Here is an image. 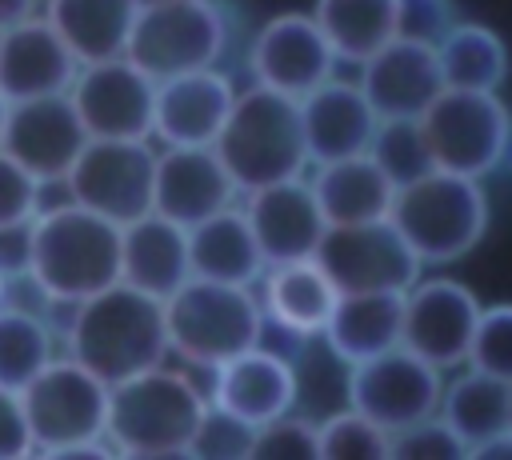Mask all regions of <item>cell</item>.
<instances>
[{
  "instance_id": "9c48e42d",
  "label": "cell",
  "mask_w": 512,
  "mask_h": 460,
  "mask_svg": "<svg viewBox=\"0 0 512 460\" xmlns=\"http://www.w3.org/2000/svg\"><path fill=\"white\" fill-rule=\"evenodd\" d=\"M420 128H424L436 168L484 180V176L500 172L512 112L496 92L444 88L420 112Z\"/></svg>"
},
{
  "instance_id": "484cf974",
  "label": "cell",
  "mask_w": 512,
  "mask_h": 460,
  "mask_svg": "<svg viewBox=\"0 0 512 460\" xmlns=\"http://www.w3.org/2000/svg\"><path fill=\"white\" fill-rule=\"evenodd\" d=\"M404 292H340L324 320V348L336 364L352 368L400 344Z\"/></svg>"
},
{
  "instance_id": "ab89813d",
  "label": "cell",
  "mask_w": 512,
  "mask_h": 460,
  "mask_svg": "<svg viewBox=\"0 0 512 460\" xmlns=\"http://www.w3.org/2000/svg\"><path fill=\"white\" fill-rule=\"evenodd\" d=\"M452 24H456L452 0H396V36L400 40L436 48Z\"/></svg>"
},
{
  "instance_id": "f6af8a7d",
  "label": "cell",
  "mask_w": 512,
  "mask_h": 460,
  "mask_svg": "<svg viewBox=\"0 0 512 460\" xmlns=\"http://www.w3.org/2000/svg\"><path fill=\"white\" fill-rule=\"evenodd\" d=\"M32 12H36V0H0V28H12Z\"/></svg>"
},
{
  "instance_id": "bcb514c9",
  "label": "cell",
  "mask_w": 512,
  "mask_h": 460,
  "mask_svg": "<svg viewBox=\"0 0 512 460\" xmlns=\"http://www.w3.org/2000/svg\"><path fill=\"white\" fill-rule=\"evenodd\" d=\"M4 124H8V100L0 96V140H4Z\"/></svg>"
},
{
  "instance_id": "52a82bcc",
  "label": "cell",
  "mask_w": 512,
  "mask_h": 460,
  "mask_svg": "<svg viewBox=\"0 0 512 460\" xmlns=\"http://www.w3.org/2000/svg\"><path fill=\"white\" fill-rule=\"evenodd\" d=\"M20 404L28 416L32 448L48 456H92L112 452L104 440L108 416V384L88 372L80 360L52 356L24 388Z\"/></svg>"
},
{
  "instance_id": "ee69618b",
  "label": "cell",
  "mask_w": 512,
  "mask_h": 460,
  "mask_svg": "<svg viewBox=\"0 0 512 460\" xmlns=\"http://www.w3.org/2000/svg\"><path fill=\"white\" fill-rule=\"evenodd\" d=\"M468 456L472 460H512V424L500 428V432H492L488 440H480Z\"/></svg>"
},
{
  "instance_id": "7dc6e473",
  "label": "cell",
  "mask_w": 512,
  "mask_h": 460,
  "mask_svg": "<svg viewBox=\"0 0 512 460\" xmlns=\"http://www.w3.org/2000/svg\"><path fill=\"white\" fill-rule=\"evenodd\" d=\"M508 424H512V380H508Z\"/></svg>"
},
{
  "instance_id": "1f68e13d",
  "label": "cell",
  "mask_w": 512,
  "mask_h": 460,
  "mask_svg": "<svg viewBox=\"0 0 512 460\" xmlns=\"http://www.w3.org/2000/svg\"><path fill=\"white\" fill-rule=\"evenodd\" d=\"M312 20L336 52V64H360L396 36V0H316Z\"/></svg>"
},
{
  "instance_id": "c3c4849f",
  "label": "cell",
  "mask_w": 512,
  "mask_h": 460,
  "mask_svg": "<svg viewBox=\"0 0 512 460\" xmlns=\"http://www.w3.org/2000/svg\"><path fill=\"white\" fill-rule=\"evenodd\" d=\"M4 284H8V276L0 272V304H4Z\"/></svg>"
},
{
  "instance_id": "6da1fadb",
  "label": "cell",
  "mask_w": 512,
  "mask_h": 460,
  "mask_svg": "<svg viewBox=\"0 0 512 460\" xmlns=\"http://www.w3.org/2000/svg\"><path fill=\"white\" fill-rule=\"evenodd\" d=\"M36 292L52 304H80L120 280V224L80 208L76 200L40 208L32 216L28 272Z\"/></svg>"
},
{
  "instance_id": "f35d334b",
  "label": "cell",
  "mask_w": 512,
  "mask_h": 460,
  "mask_svg": "<svg viewBox=\"0 0 512 460\" xmlns=\"http://www.w3.org/2000/svg\"><path fill=\"white\" fill-rule=\"evenodd\" d=\"M468 448L440 416H424L388 436V460H464Z\"/></svg>"
},
{
  "instance_id": "74e56055",
  "label": "cell",
  "mask_w": 512,
  "mask_h": 460,
  "mask_svg": "<svg viewBox=\"0 0 512 460\" xmlns=\"http://www.w3.org/2000/svg\"><path fill=\"white\" fill-rule=\"evenodd\" d=\"M248 460H320L316 424L296 416V408L260 424L256 436H252V456Z\"/></svg>"
},
{
  "instance_id": "2e32d148",
  "label": "cell",
  "mask_w": 512,
  "mask_h": 460,
  "mask_svg": "<svg viewBox=\"0 0 512 460\" xmlns=\"http://www.w3.org/2000/svg\"><path fill=\"white\" fill-rule=\"evenodd\" d=\"M240 208L248 216V228H252L256 244H260L264 264L308 260V256H316V248L328 232V220H324V212L312 196L308 172L244 192Z\"/></svg>"
},
{
  "instance_id": "b9f144b4",
  "label": "cell",
  "mask_w": 512,
  "mask_h": 460,
  "mask_svg": "<svg viewBox=\"0 0 512 460\" xmlns=\"http://www.w3.org/2000/svg\"><path fill=\"white\" fill-rule=\"evenodd\" d=\"M32 448V432H28V416L20 404V392L0 388V460H16L28 456Z\"/></svg>"
},
{
  "instance_id": "f1b7e54d",
  "label": "cell",
  "mask_w": 512,
  "mask_h": 460,
  "mask_svg": "<svg viewBox=\"0 0 512 460\" xmlns=\"http://www.w3.org/2000/svg\"><path fill=\"white\" fill-rule=\"evenodd\" d=\"M140 0H44L48 24L80 64L124 56Z\"/></svg>"
},
{
  "instance_id": "ba28073f",
  "label": "cell",
  "mask_w": 512,
  "mask_h": 460,
  "mask_svg": "<svg viewBox=\"0 0 512 460\" xmlns=\"http://www.w3.org/2000/svg\"><path fill=\"white\" fill-rule=\"evenodd\" d=\"M232 48V16L220 0L140 4L124 56L152 80L224 64Z\"/></svg>"
},
{
  "instance_id": "30bf717a",
  "label": "cell",
  "mask_w": 512,
  "mask_h": 460,
  "mask_svg": "<svg viewBox=\"0 0 512 460\" xmlns=\"http://www.w3.org/2000/svg\"><path fill=\"white\" fill-rule=\"evenodd\" d=\"M152 176H156V140L88 136V144L80 148V156L64 176V188L80 208L112 224H128L152 212Z\"/></svg>"
},
{
  "instance_id": "836d02e7",
  "label": "cell",
  "mask_w": 512,
  "mask_h": 460,
  "mask_svg": "<svg viewBox=\"0 0 512 460\" xmlns=\"http://www.w3.org/2000/svg\"><path fill=\"white\" fill-rule=\"evenodd\" d=\"M368 156L380 164V172L396 188L424 176L428 168H436L432 152H428V140H424V128H420V116L416 120H380L376 132H372Z\"/></svg>"
},
{
  "instance_id": "d6986e66",
  "label": "cell",
  "mask_w": 512,
  "mask_h": 460,
  "mask_svg": "<svg viewBox=\"0 0 512 460\" xmlns=\"http://www.w3.org/2000/svg\"><path fill=\"white\" fill-rule=\"evenodd\" d=\"M296 396H300L296 364L284 352L268 348L264 340L228 356L224 364H216L212 384H208V404H220L224 412H232L256 428L292 412Z\"/></svg>"
},
{
  "instance_id": "8d00e7d4",
  "label": "cell",
  "mask_w": 512,
  "mask_h": 460,
  "mask_svg": "<svg viewBox=\"0 0 512 460\" xmlns=\"http://www.w3.org/2000/svg\"><path fill=\"white\" fill-rule=\"evenodd\" d=\"M464 364L512 380V304H480Z\"/></svg>"
},
{
  "instance_id": "83f0119b",
  "label": "cell",
  "mask_w": 512,
  "mask_h": 460,
  "mask_svg": "<svg viewBox=\"0 0 512 460\" xmlns=\"http://www.w3.org/2000/svg\"><path fill=\"white\" fill-rule=\"evenodd\" d=\"M188 264H192V276L256 288V280L268 264L260 256V244L248 228L240 200L188 228Z\"/></svg>"
},
{
  "instance_id": "ffe728a7",
  "label": "cell",
  "mask_w": 512,
  "mask_h": 460,
  "mask_svg": "<svg viewBox=\"0 0 512 460\" xmlns=\"http://www.w3.org/2000/svg\"><path fill=\"white\" fill-rule=\"evenodd\" d=\"M356 84L380 120H416L444 92L436 48L400 36L356 64Z\"/></svg>"
},
{
  "instance_id": "603a6c76",
  "label": "cell",
  "mask_w": 512,
  "mask_h": 460,
  "mask_svg": "<svg viewBox=\"0 0 512 460\" xmlns=\"http://www.w3.org/2000/svg\"><path fill=\"white\" fill-rule=\"evenodd\" d=\"M236 80L216 68L180 72L156 80L152 100V140L156 144H212L236 100Z\"/></svg>"
},
{
  "instance_id": "d6a6232c",
  "label": "cell",
  "mask_w": 512,
  "mask_h": 460,
  "mask_svg": "<svg viewBox=\"0 0 512 460\" xmlns=\"http://www.w3.org/2000/svg\"><path fill=\"white\" fill-rule=\"evenodd\" d=\"M52 356V328L28 308L0 304V388L20 392Z\"/></svg>"
},
{
  "instance_id": "7c38bea8",
  "label": "cell",
  "mask_w": 512,
  "mask_h": 460,
  "mask_svg": "<svg viewBox=\"0 0 512 460\" xmlns=\"http://www.w3.org/2000/svg\"><path fill=\"white\" fill-rule=\"evenodd\" d=\"M480 316V300L468 284L452 276H416L404 288L400 316V348L428 360L440 372H452L468 360L472 328Z\"/></svg>"
},
{
  "instance_id": "f546056e",
  "label": "cell",
  "mask_w": 512,
  "mask_h": 460,
  "mask_svg": "<svg viewBox=\"0 0 512 460\" xmlns=\"http://www.w3.org/2000/svg\"><path fill=\"white\" fill-rule=\"evenodd\" d=\"M436 416L472 452L480 440H488L492 432L508 428V380L488 376V372H480L472 364H460V368L444 372Z\"/></svg>"
},
{
  "instance_id": "7bdbcfd3",
  "label": "cell",
  "mask_w": 512,
  "mask_h": 460,
  "mask_svg": "<svg viewBox=\"0 0 512 460\" xmlns=\"http://www.w3.org/2000/svg\"><path fill=\"white\" fill-rule=\"evenodd\" d=\"M28 248H32V220L0 224V272L8 280L28 272Z\"/></svg>"
},
{
  "instance_id": "44dd1931",
  "label": "cell",
  "mask_w": 512,
  "mask_h": 460,
  "mask_svg": "<svg viewBox=\"0 0 512 460\" xmlns=\"http://www.w3.org/2000/svg\"><path fill=\"white\" fill-rule=\"evenodd\" d=\"M296 108H300V132H304L308 168L368 152L372 132L380 124V116L372 112V104L360 92L356 76L352 80L348 76H328L324 84L304 92L296 100Z\"/></svg>"
},
{
  "instance_id": "4dcf8cb0",
  "label": "cell",
  "mask_w": 512,
  "mask_h": 460,
  "mask_svg": "<svg viewBox=\"0 0 512 460\" xmlns=\"http://www.w3.org/2000/svg\"><path fill=\"white\" fill-rule=\"evenodd\" d=\"M436 64L444 76V88H472V92H500L508 80V44L488 24L456 20L444 40L436 44Z\"/></svg>"
},
{
  "instance_id": "4316f807",
  "label": "cell",
  "mask_w": 512,
  "mask_h": 460,
  "mask_svg": "<svg viewBox=\"0 0 512 460\" xmlns=\"http://www.w3.org/2000/svg\"><path fill=\"white\" fill-rule=\"evenodd\" d=\"M308 184H312V196H316L328 228H336V224L388 220L392 192H396V184L380 172V164L368 152L316 164L312 176H308Z\"/></svg>"
},
{
  "instance_id": "d590c367",
  "label": "cell",
  "mask_w": 512,
  "mask_h": 460,
  "mask_svg": "<svg viewBox=\"0 0 512 460\" xmlns=\"http://www.w3.org/2000/svg\"><path fill=\"white\" fill-rule=\"evenodd\" d=\"M252 436H256V424L224 412L220 404H204V416L192 432V444H188V456H200V460H248L252 456Z\"/></svg>"
},
{
  "instance_id": "681fc988",
  "label": "cell",
  "mask_w": 512,
  "mask_h": 460,
  "mask_svg": "<svg viewBox=\"0 0 512 460\" xmlns=\"http://www.w3.org/2000/svg\"><path fill=\"white\" fill-rule=\"evenodd\" d=\"M140 4H160V0H140Z\"/></svg>"
},
{
  "instance_id": "ac0fdd59",
  "label": "cell",
  "mask_w": 512,
  "mask_h": 460,
  "mask_svg": "<svg viewBox=\"0 0 512 460\" xmlns=\"http://www.w3.org/2000/svg\"><path fill=\"white\" fill-rule=\"evenodd\" d=\"M84 144H88V132H84L68 92L8 104V124H4L0 148L16 164H24L40 184L64 180Z\"/></svg>"
},
{
  "instance_id": "60d3db41",
  "label": "cell",
  "mask_w": 512,
  "mask_h": 460,
  "mask_svg": "<svg viewBox=\"0 0 512 460\" xmlns=\"http://www.w3.org/2000/svg\"><path fill=\"white\" fill-rule=\"evenodd\" d=\"M40 212V180L0 148V224H24Z\"/></svg>"
},
{
  "instance_id": "e575fe53",
  "label": "cell",
  "mask_w": 512,
  "mask_h": 460,
  "mask_svg": "<svg viewBox=\"0 0 512 460\" xmlns=\"http://www.w3.org/2000/svg\"><path fill=\"white\" fill-rule=\"evenodd\" d=\"M316 440L320 460H388V432L348 404L316 424Z\"/></svg>"
},
{
  "instance_id": "5b68a950",
  "label": "cell",
  "mask_w": 512,
  "mask_h": 460,
  "mask_svg": "<svg viewBox=\"0 0 512 460\" xmlns=\"http://www.w3.org/2000/svg\"><path fill=\"white\" fill-rule=\"evenodd\" d=\"M212 148L240 196L308 172L300 108L292 96H280L264 84H248L236 92Z\"/></svg>"
},
{
  "instance_id": "277c9868",
  "label": "cell",
  "mask_w": 512,
  "mask_h": 460,
  "mask_svg": "<svg viewBox=\"0 0 512 460\" xmlns=\"http://www.w3.org/2000/svg\"><path fill=\"white\" fill-rule=\"evenodd\" d=\"M388 220L424 268L456 264L488 232L484 180L428 168L424 176H416L392 192Z\"/></svg>"
},
{
  "instance_id": "3957f363",
  "label": "cell",
  "mask_w": 512,
  "mask_h": 460,
  "mask_svg": "<svg viewBox=\"0 0 512 460\" xmlns=\"http://www.w3.org/2000/svg\"><path fill=\"white\" fill-rule=\"evenodd\" d=\"M204 404V392L180 364H152L136 376L108 384L104 440L120 456H188Z\"/></svg>"
},
{
  "instance_id": "5bb4252c",
  "label": "cell",
  "mask_w": 512,
  "mask_h": 460,
  "mask_svg": "<svg viewBox=\"0 0 512 460\" xmlns=\"http://www.w3.org/2000/svg\"><path fill=\"white\" fill-rule=\"evenodd\" d=\"M68 100L84 132L96 140H152L156 80L144 76L128 56L80 64Z\"/></svg>"
},
{
  "instance_id": "8992f818",
  "label": "cell",
  "mask_w": 512,
  "mask_h": 460,
  "mask_svg": "<svg viewBox=\"0 0 512 460\" xmlns=\"http://www.w3.org/2000/svg\"><path fill=\"white\" fill-rule=\"evenodd\" d=\"M164 332L168 356L180 364L216 368L228 356L264 340V312L252 284H220L204 276H188L164 300Z\"/></svg>"
},
{
  "instance_id": "8fae6325",
  "label": "cell",
  "mask_w": 512,
  "mask_h": 460,
  "mask_svg": "<svg viewBox=\"0 0 512 460\" xmlns=\"http://www.w3.org/2000/svg\"><path fill=\"white\" fill-rule=\"evenodd\" d=\"M440 388H444V372L396 344L348 368L344 400L348 408L364 412L372 424H380L392 436L424 416H436Z\"/></svg>"
},
{
  "instance_id": "d4e9b609",
  "label": "cell",
  "mask_w": 512,
  "mask_h": 460,
  "mask_svg": "<svg viewBox=\"0 0 512 460\" xmlns=\"http://www.w3.org/2000/svg\"><path fill=\"white\" fill-rule=\"evenodd\" d=\"M188 276V228L160 212H144L120 224V280L128 288L168 300Z\"/></svg>"
},
{
  "instance_id": "7402d4cb",
  "label": "cell",
  "mask_w": 512,
  "mask_h": 460,
  "mask_svg": "<svg viewBox=\"0 0 512 460\" xmlns=\"http://www.w3.org/2000/svg\"><path fill=\"white\" fill-rule=\"evenodd\" d=\"M76 68L80 60L48 24L44 12H32L20 24L0 28V96L8 104L68 92Z\"/></svg>"
},
{
  "instance_id": "4fadbf2b",
  "label": "cell",
  "mask_w": 512,
  "mask_h": 460,
  "mask_svg": "<svg viewBox=\"0 0 512 460\" xmlns=\"http://www.w3.org/2000/svg\"><path fill=\"white\" fill-rule=\"evenodd\" d=\"M316 264L336 284V292H404L424 272L392 220L328 228L316 248Z\"/></svg>"
},
{
  "instance_id": "9a60e30c",
  "label": "cell",
  "mask_w": 512,
  "mask_h": 460,
  "mask_svg": "<svg viewBox=\"0 0 512 460\" xmlns=\"http://www.w3.org/2000/svg\"><path fill=\"white\" fill-rule=\"evenodd\" d=\"M336 52L324 40L312 12H280L264 20L248 44L252 84H264L280 96L300 100L328 76H336Z\"/></svg>"
},
{
  "instance_id": "cb8c5ba5",
  "label": "cell",
  "mask_w": 512,
  "mask_h": 460,
  "mask_svg": "<svg viewBox=\"0 0 512 460\" xmlns=\"http://www.w3.org/2000/svg\"><path fill=\"white\" fill-rule=\"evenodd\" d=\"M264 328L284 332L292 344L320 340L324 320L336 304V284L324 276L316 256L308 260H288V264H268L256 280Z\"/></svg>"
},
{
  "instance_id": "e0dca14e",
  "label": "cell",
  "mask_w": 512,
  "mask_h": 460,
  "mask_svg": "<svg viewBox=\"0 0 512 460\" xmlns=\"http://www.w3.org/2000/svg\"><path fill=\"white\" fill-rule=\"evenodd\" d=\"M236 200L240 192L212 144H156L152 212L192 228Z\"/></svg>"
},
{
  "instance_id": "7a4b0ae2",
  "label": "cell",
  "mask_w": 512,
  "mask_h": 460,
  "mask_svg": "<svg viewBox=\"0 0 512 460\" xmlns=\"http://www.w3.org/2000/svg\"><path fill=\"white\" fill-rule=\"evenodd\" d=\"M64 340L72 360H80L104 384H116L124 376H136L168 360L164 300L144 296L124 280H116L96 296L72 304Z\"/></svg>"
}]
</instances>
